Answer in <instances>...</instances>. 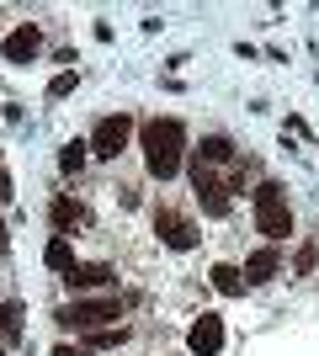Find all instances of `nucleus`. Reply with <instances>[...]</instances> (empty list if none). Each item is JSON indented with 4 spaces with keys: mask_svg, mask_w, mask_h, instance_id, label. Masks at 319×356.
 Instances as JSON below:
<instances>
[{
    "mask_svg": "<svg viewBox=\"0 0 319 356\" xmlns=\"http://www.w3.org/2000/svg\"><path fill=\"white\" fill-rule=\"evenodd\" d=\"M181 154H186V128L176 118H154L144 122V165H149L154 181H170L181 170Z\"/></svg>",
    "mask_w": 319,
    "mask_h": 356,
    "instance_id": "nucleus-1",
    "label": "nucleus"
},
{
    "mask_svg": "<svg viewBox=\"0 0 319 356\" xmlns=\"http://www.w3.org/2000/svg\"><path fill=\"white\" fill-rule=\"evenodd\" d=\"M256 229L272 239V245L293 234V208H288L282 181H261V186H256Z\"/></svg>",
    "mask_w": 319,
    "mask_h": 356,
    "instance_id": "nucleus-2",
    "label": "nucleus"
},
{
    "mask_svg": "<svg viewBox=\"0 0 319 356\" xmlns=\"http://www.w3.org/2000/svg\"><path fill=\"white\" fill-rule=\"evenodd\" d=\"M106 319H122V298L117 293L75 298V303L59 309V325H69V330H106Z\"/></svg>",
    "mask_w": 319,
    "mask_h": 356,
    "instance_id": "nucleus-3",
    "label": "nucleus"
},
{
    "mask_svg": "<svg viewBox=\"0 0 319 356\" xmlns=\"http://www.w3.org/2000/svg\"><path fill=\"white\" fill-rule=\"evenodd\" d=\"M128 138H133V118L112 112V118L96 122V134H91V154H101V160H117L122 149H128Z\"/></svg>",
    "mask_w": 319,
    "mask_h": 356,
    "instance_id": "nucleus-4",
    "label": "nucleus"
},
{
    "mask_svg": "<svg viewBox=\"0 0 319 356\" xmlns=\"http://www.w3.org/2000/svg\"><path fill=\"white\" fill-rule=\"evenodd\" d=\"M192 186H197V202H202L208 218H224V213H229V186H224V181H213L202 160H192Z\"/></svg>",
    "mask_w": 319,
    "mask_h": 356,
    "instance_id": "nucleus-5",
    "label": "nucleus"
},
{
    "mask_svg": "<svg viewBox=\"0 0 319 356\" xmlns=\"http://www.w3.org/2000/svg\"><path fill=\"white\" fill-rule=\"evenodd\" d=\"M186 351L192 356H218L224 351V319H218V314H202L197 325L186 330Z\"/></svg>",
    "mask_w": 319,
    "mask_h": 356,
    "instance_id": "nucleus-6",
    "label": "nucleus"
},
{
    "mask_svg": "<svg viewBox=\"0 0 319 356\" xmlns=\"http://www.w3.org/2000/svg\"><path fill=\"white\" fill-rule=\"evenodd\" d=\"M154 234L165 239L170 250H192V245H197V229H192V218H181V213H170V208L154 213Z\"/></svg>",
    "mask_w": 319,
    "mask_h": 356,
    "instance_id": "nucleus-7",
    "label": "nucleus"
},
{
    "mask_svg": "<svg viewBox=\"0 0 319 356\" xmlns=\"http://www.w3.org/2000/svg\"><path fill=\"white\" fill-rule=\"evenodd\" d=\"M0 54H6L11 64H32L38 54H43V32L32 27V22H27V27H16V32H6V43H0Z\"/></svg>",
    "mask_w": 319,
    "mask_h": 356,
    "instance_id": "nucleus-8",
    "label": "nucleus"
},
{
    "mask_svg": "<svg viewBox=\"0 0 319 356\" xmlns=\"http://www.w3.org/2000/svg\"><path fill=\"white\" fill-rule=\"evenodd\" d=\"M64 282L75 293H91V287H112V266L101 261H75V271H64Z\"/></svg>",
    "mask_w": 319,
    "mask_h": 356,
    "instance_id": "nucleus-9",
    "label": "nucleus"
},
{
    "mask_svg": "<svg viewBox=\"0 0 319 356\" xmlns=\"http://www.w3.org/2000/svg\"><path fill=\"white\" fill-rule=\"evenodd\" d=\"M277 266H282V255H277V245H266V250H256L250 261H245L240 277H245L250 287H261V282H272V277H277Z\"/></svg>",
    "mask_w": 319,
    "mask_h": 356,
    "instance_id": "nucleus-10",
    "label": "nucleus"
},
{
    "mask_svg": "<svg viewBox=\"0 0 319 356\" xmlns=\"http://www.w3.org/2000/svg\"><path fill=\"white\" fill-rule=\"evenodd\" d=\"M22 325H27L22 298H6V303H0V341H22Z\"/></svg>",
    "mask_w": 319,
    "mask_h": 356,
    "instance_id": "nucleus-11",
    "label": "nucleus"
},
{
    "mask_svg": "<svg viewBox=\"0 0 319 356\" xmlns=\"http://www.w3.org/2000/svg\"><path fill=\"white\" fill-rule=\"evenodd\" d=\"M43 261H48V271H75V250H69V239L54 234L43 245Z\"/></svg>",
    "mask_w": 319,
    "mask_h": 356,
    "instance_id": "nucleus-12",
    "label": "nucleus"
},
{
    "mask_svg": "<svg viewBox=\"0 0 319 356\" xmlns=\"http://www.w3.org/2000/svg\"><path fill=\"white\" fill-rule=\"evenodd\" d=\"M213 287L224 298H240L245 293V277H240V266H213Z\"/></svg>",
    "mask_w": 319,
    "mask_h": 356,
    "instance_id": "nucleus-13",
    "label": "nucleus"
},
{
    "mask_svg": "<svg viewBox=\"0 0 319 356\" xmlns=\"http://www.w3.org/2000/svg\"><path fill=\"white\" fill-rule=\"evenodd\" d=\"M192 160H202V165L208 160H234V144H229L224 134H213V138H202V149L192 154Z\"/></svg>",
    "mask_w": 319,
    "mask_h": 356,
    "instance_id": "nucleus-14",
    "label": "nucleus"
},
{
    "mask_svg": "<svg viewBox=\"0 0 319 356\" xmlns=\"http://www.w3.org/2000/svg\"><path fill=\"white\" fill-rule=\"evenodd\" d=\"M54 223H59V229H75V223H85V208H75L69 197H59V202H54Z\"/></svg>",
    "mask_w": 319,
    "mask_h": 356,
    "instance_id": "nucleus-15",
    "label": "nucleus"
},
{
    "mask_svg": "<svg viewBox=\"0 0 319 356\" xmlns=\"http://www.w3.org/2000/svg\"><path fill=\"white\" fill-rule=\"evenodd\" d=\"M85 154H91V144H80V138H75V144H64V154H59V165H64V170H69V176H75L80 165H85Z\"/></svg>",
    "mask_w": 319,
    "mask_h": 356,
    "instance_id": "nucleus-16",
    "label": "nucleus"
},
{
    "mask_svg": "<svg viewBox=\"0 0 319 356\" xmlns=\"http://www.w3.org/2000/svg\"><path fill=\"white\" fill-rule=\"evenodd\" d=\"M122 341H128V330H122V325H112V330H91V346H96V351H112V346H122Z\"/></svg>",
    "mask_w": 319,
    "mask_h": 356,
    "instance_id": "nucleus-17",
    "label": "nucleus"
},
{
    "mask_svg": "<svg viewBox=\"0 0 319 356\" xmlns=\"http://www.w3.org/2000/svg\"><path fill=\"white\" fill-rule=\"evenodd\" d=\"M69 90H75V70H64V74H54V80H48V96H54V102H59V96H69Z\"/></svg>",
    "mask_w": 319,
    "mask_h": 356,
    "instance_id": "nucleus-18",
    "label": "nucleus"
},
{
    "mask_svg": "<svg viewBox=\"0 0 319 356\" xmlns=\"http://www.w3.org/2000/svg\"><path fill=\"white\" fill-rule=\"evenodd\" d=\"M314 255H319L314 245H304V250H298V271H314Z\"/></svg>",
    "mask_w": 319,
    "mask_h": 356,
    "instance_id": "nucleus-19",
    "label": "nucleus"
},
{
    "mask_svg": "<svg viewBox=\"0 0 319 356\" xmlns=\"http://www.w3.org/2000/svg\"><path fill=\"white\" fill-rule=\"evenodd\" d=\"M54 356H91V346H54Z\"/></svg>",
    "mask_w": 319,
    "mask_h": 356,
    "instance_id": "nucleus-20",
    "label": "nucleus"
},
{
    "mask_svg": "<svg viewBox=\"0 0 319 356\" xmlns=\"http://www.w3.org/2000/svg\"><path fill=\"white\" fill-rule=\"evenodd\" d=\"M6 202H11V176L0 170V208H6Z\"/></svg>",
    "mask_w": 319,
    "mask_h": 356,
    "instance_id": "nucleus-21",
    "label": "nucleus"
},
{
    "mask_svg": "<svg viewBox=\"0 0 319 356\" xmlns=\"http://www.w3.org/2000/svg\"><path fill=\"white\" fill-rule=\"evenodd\" d=\"M0 250H6V223H0Z\"/></svg>",
    "mask_w": 319,
    "mask_h": 356,
    "instance_id": "nucleus-22",
    "label": "nucleus"
}]
</instances>
